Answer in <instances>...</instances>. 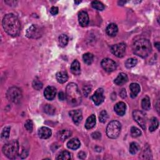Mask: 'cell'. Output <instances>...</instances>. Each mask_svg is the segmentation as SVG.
Masks as SVG:
<instances>
[{
    "label": "cell",
    "instance_id": "39",
    "mask_svg": "<svg viewBox=\"0 0 160 160\" xmlns=\"http://www.w3.org/2000/svg\"><path fill=\"white\" fill-rule=\"evenodd\" d=\"M50 13L52 15H57L58 13V8L56 6H53L50 9Z\"/></svg>",
    "mask_w": 160,
    "mask_h": 160
},
{
    "label": "cell",
    "instance_id": "9",
    "mask_svg": "<svg viewBox=\"0 0 160 160\" xmlns=\"http://www.w3.org/2000/svg\"><path fill=\"white\" fill-rule=\"evenodd\" d=\"M126 46L124 43H121L113 45L111 47V51L114 55L118 58H122L124 57L126 52Z\"/></svg>",
    "mask_w": 160,
    "mask_h": 160
},
{
    "label": "cell",
    "instance_id": "18",
    "mask_svg": "<svg viewBox=\"0 0 160 160\" xmlns=\"http://www.w3.org/2000/svg\"><path fill=\"white\" fill-rule=\"evenodd\" d=\"M128 76L125 73H121L119 74L118 77L115 79L114 82L116 85L121 86L125 84L128 82Z\"/></svg>",
    "mask_w": 160,
    "mask_h": 160
},
{
    "label": "cell",
    "instance_id": "13",
    "mask_svg": "<svg viewBox=\"0 0 160 160\" xmlns=\"http://www.w3.org/2000/svg\"><path fill=\"white\" fill-rule=\"evenodd\" d=\"M57 95V89L53 86H48L44 91V96L48 100H53Z\"/></svg>",
    "mask_w": 160,
    "mask_h": 160
},
{
    "label": "cell",
    "instance_id": "20",
    "mask_svg": "<svg viewBox=\"0 0 160 160\" xmlns=\"http://www.w3.org/2000/svg\"><path fill=\"white\" fill-rule=\"evenodd\" d=\"M129 88L131 90V97L132 98H135L137 96L138 94L140 91V86L138 83H131L129 86Z\"/></svg>",
    "mask_w": 160,
    "mask_h": 160
},
{
    "label": "cell",
    "instance_id": "15",
    "mask_svg": "<svg viewBox=\"0 0 160 160\" xmlns=\"http://www.w3.org/2000/svg\"><path fill=\"white\" fill-rule=\"evenodd\" d=\"M79 23L83 27H85L89 23V16L86 12L82 11L79 13L78 15Z\"/></svg>",
    "mask_w": 160,
    "mask_h": 160
},
{
    "label": "cell",
    "instance_id": "25",
    "mask_svg": "<svg viewBox=\"0 0 160 160\" xmlns=\"http://www.w3.org/2000/svg\"><path fill=\"white\" fill-rule=\"evenodd\" d=\"M68 37L67 35L63 34L61 35H60L58 38V45L61 47V48H64L65 47L68 43Z\"/></svg>",
    "mask_w": 160,
    "mask_h": 160
},
{
    "label": "cell",
    "instance_id": "23",
    "mask_svg": "<svg viewBox=\"0 0 160 160\" xmlns=\"http://www.w3.org/2000/svg\"><path fill=\"white\" fill-rule=\"evenodd\" d=\"M80 145H81V143H80L79 140L77 138H73L67 143L68 148L73 150L78 149L80 147Z\"/></svg>",
    "mask_w": 160,
    "mask_h": 160
},
{
    "label": "cell",
    "instance_id": "29",
    "mask_svg": "<svg viewBox=\"0 0 160 160\" xmlns=\"http://www.w3.org/2000/svg\"><path fill=\"white\" fill-rule=\"evenodd\" d=\"M150 122H151V125L149 126V131L151 132H153V131H154L155 130L157 129V128H158L159 126V121L158 120V119L155 117H153L151 120H150Z\"/></svg>",
    "mask_w": 160,
    "mask_h": 160
},
{
    "label": "cell",
    "instance_id": "46",
    "mask_svg": "<svg viewBox=\"0 0 160 160\" xmlns=\"http://www.w3.org/2000/svg\"><path fill=\"white\" fill-rule=\"evenodd\" d=\"M118 3H119V4L122 3V6H123V4L126 3V2H118Z\"/></svg>",
    "mask_w": 160,
    "mask_h": 160
},
{
    "label": "cell",
    "instance_id": "34",
    "mask_svg": "<svg viewBox=\"0 0 160 160\" xmlns=\"http://www.w3.org/2000/svg\"><path fill=\"white\" fill-rule=\"evenodd\" d=\"M91 6L94 9H96L98 11H103L104 9V5L100 2L94 1L91 3Z\"/></svg>",
    "mask_w": 160,
    "mask_h": 160
},
{
    "label": "cell",
    "instance_id": "4",
    "mask_svg": "<svg viewBox=\"0 0 160 160\" xmlns=\"http://www.w3.org/2000/svg\"><path fill=\"white\" fill-rule=\"evenodd\" d=\"M3 154L9 159H15L18 154L19 143L16 140H12L6 143L2 149Z\"/></svg>",
    "mask_w": 160,
    "mask_h": 160
},
{
    "label": "cell",
    "instance_id": "45",
    "mask_svg": "<svg viewBox=\"0 0 160 160\" xmlns=\"http://www.w3.org/2000/svg\"><path fill=\"white\" fill-rule=\"evenodd\" d=\"M155 46L157 47V48H158V51H159V42H158V43H155Z\"/></svg>",
    "mask_w": 160,
    "mask_h": 160
},
{
    "label": "cell",
    "instance_id": "24",
    "mask_svg": "<svg viewBox=\"0 0 160 160\" xmlns=\"http://www.w3.org/2000/svg\"><path fill=\"white\" fill-rule=\"evenodd\" d=\"M96 124V117L95 115H91L88 118L85 123V128L87 129H92Z\"/></svg>",
    "mask_w": 160,
    "mask_h": 160
},
{
    "label": "cell",
    "instance_id": "32",
    "mask_svg": "<svg viewBox=\"0 0 160 160\" xmlns=\"http://www.w3.org/2000/svg\"><path fill=\"white\" fill-rule=\"evenodd\" d=\"M10 127L6 126L2 131L1 138L2 140H7L10 137Z\"/></svg>",
    "mask_w": 160,
    "mask_h": 160
},
{
    "label": "cell",
    "instance_id": "26",
    "mask_svg": "<svg viewBox=\"0 0 160 160\" xmlns=\"http://www.w3.org/2000/svg\"><path fill=\"white\" fill-rule=\"evenodd\" d=\"M43 110L46 114H48L49 115H54L55 113V112H56L54 106H53L52 105L48 104H46L44 106Z\"/></svg>",
    "mask_w": 160,
    "mask_h": 160
},
{
    "label": "cell",
    "instance_id": "33",
    "mask_svg": "<svg viewBox=\"0 0 160 160\" xmlns=\"http://www.w3.org/2000/svg\"><path fill=\"white\" fill-rule=\"evenodd\" d=\"M131 135L133 138H137L141 136V131L138 128L133 126L131 128Z\"/></svg>",
    "mask_w": 160,
    "mask_h": 160
},
{
    "label": "cell",
    "instance_id": "31",
    "mask_svg": "<svg viewBox=\"0 0 160 160\" xmlns=\"http://www.w3.org/2000/svg\"><path fill=\"white\" fill-rule=\"evenodd\" d=\"M137 60L135 58H129L125 62V66L127 68H132L137 65Z\"/></svg>",
    "mask_w": 160,
    "mask_h": 160
},
{
    "label": "cell",
    "instance_id": "42",
    "mask_svg": "<svg viewBox=\"0 0 160 160\" xmlns=\"http://www.w3.org/2000/svg\"><path fill=\"white\" fill-rule=\"evenodd\" d=\"M59 99L61 101H64L66 99V94L63 91H60L58 93Z\"/></svg>",
    "mask_w": 160,
    "mask_h": 160
},
{
    "label": "cell",
    "instance_id": "36",
    "mask_svg": "<svg viewBox=\"0 0 160 160\" xmlns=\"http://www.w3.org/2000/svg\"><path fill=\"white\" fill-rule=\"evenodd\" d=\"M108 115L106 111L103 110L102 112H101L99 116V120L101 123H105L106 120H108Z\"/></svg>",
    "mask_w": 160,
    "mask_h": 160
},
{
    "label": "cell",
    "instance_id": "38",
    "mask_svg": "<svg viewBox=\"0 0 160 160\" xmlns=\"http://www.w3.org/2000/svg\"><path fill=\"white\" fill-rule=\"evenodd\" d=\"M24 127L28 131L32 132L33 131V121L31 120H28L24 124Z\"/></svg>",
    "mask_w": 160,
    "mask_h": 160
},
{
    "label": "cell",
    "instance_id": "7",
    "mask_svg": "<svg viewBox=\"0 0 160 160\" xmlns=\"http://www.w3.org/2000/svg\"><path fill=\"white\" fill-rule=\"evenodd\" d=\"M43 29L36 24H33L26 30V35L28 38L38 39L43 35Z\"/></svg>",
    "mask_w": 160,
    "mask_h": 160
},
{
    "label": "cell",
    "instance_id": "12",
    "mask_svg": "<svg viewBox=\"0 0 160 160\" xmlns=\"http://www.w3.org/2000/svg\"><path fill=\"white\" fill-rule=\"evenodd\" d=\"M69 115L71 117L74 123L76 124V125H78L80 123H81L83 119L82 112L79 110L71 111L69 113Z\"/></svg>",
    "mask_w": 160,
    "mask_h": 160
},
{
    "label": "cell",
    "instance_id": "41",
    "mask_svg": "<svg viewBox=\"0 0 160 160\" xmlns=\"http://www.w3.org/2000/svg\"><path fill=\"white\" fill-rule=\"evenodd\" d=\"M93 139L99 140L101 138V133L99 132H95L91 135Z\"/></svg>",
    "mask_w": 160,
    "mask_h": 160
},
{
    "label": "cell",
    "instance_id": "5",
    "mask_svg": "<svg viewBox=\"0 0 160 160\" xmlns=\"http://www.w3.org/2000/svg\"><path fill=\"white\" fill-rule=\"evenodd\" d=\"M121 129V123L118 121H112L109 123L106 128V135L111 139H116L119 137Z\"/></svg>",
    "mask_w": 160,
    "mask_h": 160
},
{
    "label": "cell",
    "instance_id": "10",
    "mask_svg": "<svg viewBox=\"0 0 160 160\" xmlns=\"http://www.w3.org/2000/svg\"><path fill=\"white\" fill-rule=\"evenodd\" d=\"M101 66L106 72L111 73L116 69V63L112 59L105 58L101 61Z\"/></svg>",
    "mask_w": 160,
    "mask_h": 160
},
{
    "label": "cell",
    "instance_id": "22",
    "mask_svg": "<svg viewBox=\"0 0 160 160\" xmlns=\"http://www.w3.org/2000/svg\"><path fill=\"white\" fill-rule=\"evenodd\" d=\"M56 78L58 83L61 84H63L67 82V80L68 79V76L66 72L60 71L57 73Z\"/></svg>",
    "mask_w": 160,
    "mask_h": 160
},
{
    "label": "cell",
    "instance_id": "3",
    "mask_svg": "<svg viewBox=\"0 0 160 160\" xmlns=\"http://www.w3.org/2000/svg\"><path fill=\"white\" fill-rule=\"evenodd\" d=\"M133 52L135 55L145 58L148 57L152 51L150 41L145 38L140 39L134 42L132 46Z\"/></svg>",
    "mask_w": 160,
    "mask_h": 160
},
{
    "label": "cell",
    "instance_id": "30",
    "mask_svg": "<svg viewBox=\"0 0 160 160\" xmlns=\"http://www.w3.org/2000/svg\"><path fill=\"white\" fill-rule=\"evenodd\" d=\"M140 149V146L137 143L133 142L129 146V152L132 154H135Z\"/></svg>",
    "mask_w": 160,
    "mask_h": 160
},
{
    "label": "cell",
    "instance_id": "17",
    "mask_svg": "<svg viewBox=\"0 0 160 160\" xmlns=\"http://www.w3.org/2000/svg\"><path fill=\"white\" fill-rule=\"evenodd\" d=\"M118 32V26L115 23L110 24L106 29V33H107V35H109L110 36H112V37L115 36L116 35Z\"/></svg>",
    "mask_w": 160,
    "mask_h": 160
},
{
    "label": "cell",
    "instance_id": "44",
    "mask_svg": "<svg viewBox=\"0 0 160 160\" xmlns=\"http://www.w3.org/2000/svg\"><path fill=\"white\" fill-rule=\"evenodd\" d=\"M120 96L123 98H124L126 97V90L125 89H123L121 90V91L120 92Z\"/></svg>",
    "mask_w": 160,
    "mask_h": 160
},
{
    "label": "cell",
    "instance_id": "2",
    "mask_svg": "<svg viewBox=\"0 0 160 160\" xmlns=\"http://www.w3.org/2000/svg\"><path fill=\"white\" fill-rule=\"evenodd\" d=\"M66 99L68 104L73 107L77 106L82 103V96L76 84L71 83L66 86Z\"/></svg>",
    "mask_w": 160,
    "mask_h": 160
},
{
    "label": "cell",
    "instance_id": "21",
    "mask_svg": "<svg viewBox=\"0 0 160 160\" xmlns=\"http://www.w3.org/2000/svg\"><path fill=\"white\" fill-rule=\"evenodd\" d=\"M71 71L74 75H79L81 73L80 63L78 60H74L71 65Z\"/></svg>",
    "mask_w": 160,
    "mask_h": 160
},
{
    "label": "cell",
    "instance_id": "27",
    "mask_svg": "<svg viewBox=\"0 0 160 160\" xmlns=\"http://www.w3.org/2000/svg\"><path fill=\"white\" fill-rule=\"evenodd\" d=\"M141 106L143 110H149L151 107V103L150 99L148 96H145L141 101Z\"/></svg>",
    "mask_w": 160,
    "mask_h": 160
},
{
    "label": "cell",
    "instance_id": "19",
    "mask_svg": "<svg viewBox=\"0 0 160 160\" xmlns=\"http://www.w3.org/2000/svg\"><path fill=\"white\" fill-rule=\"evenodd\" d=\"M71 132L68 129H62L61 131H59L58 135H57V138L59 140L61 141H64L66 139H68L69 137L71 136Z\"/></svg>",
    "mask_w": 160,
    "mask_h": 160
},
{
    "label": "cell",
    "instance_id": "37",
    "mask_svg": "<svg viewBox=\"0 0 160 160\" xmlns=\"http://www.w3.org/2000/svg\"><path fill=\"white\" fill-rule=\"evenodd\" d=\"M33 87L36 90H40L43 88V83L39 80L35 79L32 83Z\"/></svg>",
    "mask_w": 160,
    "mask_h": 160
},
{
    "label": "cell",
    "instance_id": "11",
    "mask_svg": "<svg viewBox=\"0 0 160 160\" xmlns=\"http://www.w3.org/2000/svg\"><path fill=\"white\" fill-rule=\"evenodd\" d=\"M91 99L96 105L98 106V105L101 104L104 99L103 89V88L98 89L95 91L94 95L91 96Z\"/></svg>",
    "mask_w": 160,
    "mask_h": 160
},
{
    "label": "cell",
    "instance_id": "6",
    "mask_svg": "<svg viewBox=\"0 0 160 160\" xmlns=\"http://www.w3.org/2000/svg\"><path fill=\"white\" fill-rule=\"evenodd\" d=\"M6 96L8 99L14 103H18L22 98V93L18 87H11L8 89Z\"/></svg>",
    "mask_w": 160,
    "mask_h": 160
},
{
    "label": "cell",
    "instance_id": "35",
    "mask_svg": "<svg viewBox=\"0 0 160 160\" xmlns=\"http://www.w3.org/2000/svg\"><path fill=\"white\" fill-rule=\"evenodd\" d=\"M71 158V154L69 152L67 151H62L57 157V159H63V160H65V159H70Z\"/></svg>",
    "mask_w": 160,
    "mask_h": 160
},
{
    "label": "cell",
    "instance_id": "8",
    "mask_svg": "<svg viewBox=\"0 0 160 160\" xmlns=\"http://www.w3.org/2000/svg\"><path fill=\"white\" fill-rule=\"evenodd\" d=\"M133 116L137 123L141 127L143 130L146 129V115L142 111L135 110L133 113Z\"/></svg>",
    "mask_w": 160,
    "mask_h": 160
},
{
    "label": "cell",
    "instance_id": "16",
    "mask_svg": "<svg viewBox=\"0 0 160 160\" xmlns=\"http://www.w3.org/2000/svg\"><path fill=\"white\" fill-rule=\"evenodd\" d=\"M114 110L118 115L122 116L125 114V112H126V104L123 102H119L115 104Z\"/></svg>",
    "mask_w": 160,
    "mask_h": 160
},
{
    "label": "cell",
    "instance_id": "43",
    "mask_svg": "<svg viewBox=\"0 0 160 160\" xmlns=\"http://www.w3.org/2000/svg\"><path fill=\"white\" fill-rule=\"evenodd\" d=\"M78 157H79V158H80V159H85V158H86V154H85L84 152L82 151V152L79 153V154H78Z\"/></svg>",
    "mask_w": 160,
    "mask_h": 160
},
{
    "label": "cell",
    "instance_id": "14",
    "mask_svg": "<svg viewBox=\"0 0 160 160\" xmlns=\"http://www.w3.org/2000/svg\"><path fill=\"white\" fill-rule=\"evenodd\" d=\"M38 133L40 138L48 139L51 136L52 131L49 128L43 126L39 129Z\"/></svg>",
    "mask_w": 160,
    "mask_h": 160
},
{
    "label": "cell",
    "instance_id": "40",
    "mask_svg": "<svg viewBox=\"0 0 160 160\" xmlns=\"http://www.w3.org/2000/svg\"><path fill=\"white\" fill-rule=\"evenodd\" d=\"M91 88L90 86H86L83 87V94L85 95V96H87L90 94V93L91 92Z\"/></svg>",
    "mask_w": 160,
    "mask_h": 160
},
{
    "label": "cell",
    "instance_id": "1",
    "mask_svg": "<svg viewBox=\"0 0 160 160\" xmlns=\"http://www.w3.org/2000/svg\"><path fill=\"white\" fill-rule=\"evenodd\" d=\"M3 27L7 34L11 36H16L21 30V24L19 19L12 13L6 15L2 21Z\"/></svg>",
    "mask_w": 160,
    "mask_h": 160
},
{
    "label": "cell",
    "instance_id": "28",
    "mask_svg": "<svg viewBox=\"0 0 160 160\" xmlns=\"http://www.w3.org/2000/svg\"><path fill=\"white\" fill-rule=\"evenodd\" d=\"M83 60L84 62L88 65H90L92 64L93 61V59H94V56L93 54L90 53H85V54L83 55Z\"/></svg>",
    "mask_w": 160,
    "mask_h": 160
},
{
    "label": "cell",
    "instance_id": "47",
    "mask_svg": "<svg viewBox=\"0 0 160 160\" xmlns=\"http://www.w3.org/2000/svg\"><path fill=\"white\" fill-rule=\"evenodd\" d=\"M81 2H82L81 1H79V2H76V1H75V2H74V3H75L76 4H77V5H78V4H79V3H80Z\"/></svg>",
    "mask_w": 160,
    "mask_h": 160
}]
</instances>
